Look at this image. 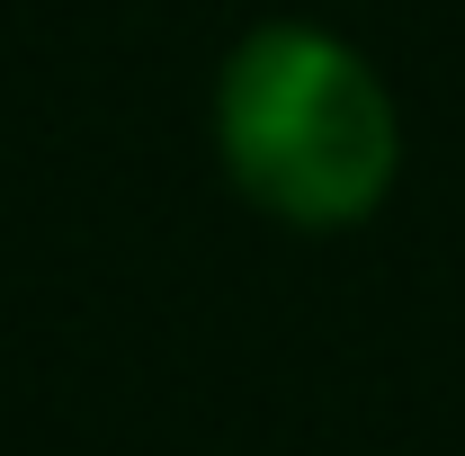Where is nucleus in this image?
I'll list each match as a JSON object with an SVG mask.
<instances>
[{
  "label": "nucleus",
  "mask_w": 465,
  "mask_h": 456,
  "mask_svg": "<svg viewBox=\"0 0 465 456\" xmlns=\"http://www.w3.org/2000/svg\"><path fill=\"white\" fill-rule=\"evenodd\" d=\"M215 153L232 188L304 233L367 224L403 171V116L385 72L313 18H269L224 55Z\"/></svg>",
  "instance_id": "obj_1"
}]
</instances>
